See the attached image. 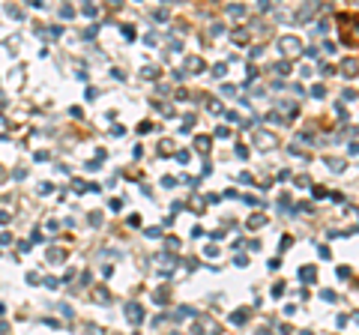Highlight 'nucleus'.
<instances>
[{"label": "nucleus", "mask_w": 359, "mask_h": 335, "mask_svg": "<svg viewBox=\"0 0 359 335\" xmlns=\"http://www.w3.org/2000/svg\"><path fill=\"white\" fill-rule=\"evenodd\" d=\"M327 165H330V168H344V162H341V159H327Z\"/></svg>", "instance_id": "1a4fd4ad"}, {"label": "nucleus", "mask_w": 359, "mask_h": 335, "mask_svg": "<svg viewBox=\"0 0 359 335\" xmlns=\"http://www.w3.org/2000/svg\"><path fill=\"white\" fill-rule=\"evenodd\" d=\"M278 48H282L285 54H294V51H299L302 46H299L297 36H282V39H278Z\"/></svg>", "instance_id": "f257e3e1"}, {"label": "nucleus", "mask_w": 359, "mask_h": 335, "mask_svg": "<svg viewBox=\"0 0 359 335\" xmlns=\"http://www.w3.org/2000/svg\"><path fill=\"white\" fill-rule=\"evenodd\" d=\"M302 282H314V270H302Z\"/></svg>", "instance_id": "0eeeda50"}, {"label": "nucleus", "mask_w": 359, "mask_h": 335, "mask_svg": "<svg viewBox=\"0 0 359 335\" xmlns=\"http://www.w3.org/2000/svg\"><path fill=\"white\" fill-rule=\"evenodd\" d=\"M264 221H266L264 216H252V219H249V228H261V225H264Z\"/></svg>", "instance_id": "20e7f679"}, {"label": "nucleus", "mask_w": 359, "mask_h": 335, "mask_svg": "<svg viewBox=\"0 0 359 335\" xmlns=\"http://www.w3.org/2000/svg\"><path fill=\"white\" fill-rule=\"evenodd\" d=\"M126 317H129L132 323H141V320H144L141 306H138V303H129V306H126Z\"/></svg>", "instance_id": "f03ea898"}, {"label": "nucleus", "mask_w": 359, "mask_h": 335, "mask_svg": "<svg viewBox=\"0 0 359 335\" xmlns=\"http://www.w3.org/2000/svg\"><path fill=\"white\" fill-rule=\"evenodd\" d=\"M189 69H201V60L198 57H189Z\"/></svg>", "instance_id": "6e6552de"}, {"label": "nucleus", "mask_w": 359, "mask_h": 335, "mask_svg": "<svg viewBox=\"0 0 359 335\" xmlns=\"http://www.w3.org/2000/svg\"><path fill=\"white\" fill-rule=\"evenodd\" d=\"M257 144H261V147L266 150L269 144H273V135H264V132H261V135H257Z\"/></svg>", "instance_id": "7ed1b4c3"}, {"label": "nucleus", "mask_w": 359, "mask_h": 335, "mask_svg": "<svg viewBox=\"0 0 359 335\" xmlns=\"http://www.w3.org/2000/svg\"><path fill=\"white\" fill-rule=\"evenodd\" d=\"M344 72H351V78H353V72H356V60H347V63H344Z\"/></svg>", "instance_id": "423d86ee"}, {"label": "nucleus", "mask_w": 359, "mask_h": 335, "mask_svg": "<svg viewBox=\"0 0 359 335\" xmlns=\"http://www.w3.org/2000/svg\"><path fill=\"white\" fill-rule=\"evenodd\" d=\"M323 93H327V90H323V84H314V87H311V96H318V99H320Z\"/></svg>", "instance_id": "39448f33"}]
</instances>
